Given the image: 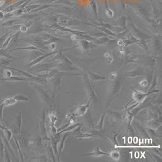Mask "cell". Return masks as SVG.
<instances>
[{
	"mask_svg": "<svg viewBox=\"0 0 162 162\" xmlns=\"http://www.w3.org/2000/svg\"><path fill=\"white\" fill-rule=\"evenodd\" d=\"M111 118L114 119V120H119L121 119V116L119 113L115 112V111H112L111 112Z\"/></svg>",
	"mask_w": 162,
	"mask_h": 162,
	"instance_id": "5bb4252c",
	"label": "cell"
},
{
	"mask_svg": "<svg viewBox=\"0 0 162 162\" xmlns=\"http://www.w3.org/2000/svg\"><path fill=\"white\" fill-rule=\"evenodd\" d=\"M157 77L156 76H155L154 77V81H153V82H152V85L150 89V91H152L155 87H156L157 85Z\"/></svg>",
	"mask_w": 162,
	"mask_h": 162,
	"instance_id": "ac0fdd59",
	"label": "cell"
},
{
	"mask_svg": "<svg viewBox=\"0 0 162 162\" xmlns=\"http://www.w3.org/2000/svg\"><path fill=\"white\" fill-rule=\"evenodd\" d=\"M3 80H8V81H26V79H23V77H15V76H11L9 78H4L3 79Z\"/></svg>",
	"mask_w": 162,
	"mask_h": 162,
	"instance_id": "8fae6325",
	"label": "cell"
},
{
	"mask_svg": "<svg viewBox=\"0 0 162 162\" xmlns=\"http://www.w3.org/2000/svg\"><path fill=\"white\" fill-rule=\"evenodd\" d=\"M78 125H79V124H76V125H70V126H68L67 128H66V129L64 128V129H63V130L61 131H60V132H58L60 134L62 133H64V132H66V131H72L73 129L76 128Z\"/></svg>",
	"mask_w": 162,
	"mask_h": 162,
	"instance_id": "4fadbf2b",
	"label": "cell"
},
{
	"mask_svg": "<svg viewBox=\"0 0 162 162\" xmlns=\"http://www.w3.org/2000/svg\"><path fill=\"white\" fill-rule=\"evenodd\" d=\"M118 2H119V3H128V0H118Z\"/></svg>",
	"mask_w": 162,
	"mask_h": 162,
	"instance_id": "cb8c5ba5",
	"label": "cell"
},
{
	"mask_svg": "<svg viewBox=\"0 0 162 162\" xmlns=\"http://www.w3.org/2000/svg\"><path fill=\"white\" fill-rule=\"evenodd\" d=\"M120 88H121V86H120V81L119 80H117L111 87V93L113 94H117L120 91Z\"/></svg>",
	"mask_w": 162,
	"mask_h": 162,
	"instance_id": "5b68a950",
	"label": "cell"
},
{
	"mask_svg": "<svg viewBox=\"0 0 162 162\" xmlns=\"http://www.w3.org/2000/svg\"><path fill=\"white\" fill-rule=\"evenodd\" d=\"M92 0H76L77 4L79 5L80 7L85 8L88 7L91 3Z\"/></svg>",
	"mask_w": 162,
	"mask_h": 162,
	"instance_id": "8992f818",
	"label": "cell"
},
{
	"mask_svg": "<svg viewBox=\"0 0 162 162\" xmlns=\"http://www.w3.org/2000/svg\"><path fill=\"white\" fill-rule=\"evenodd\" d=\"M49 119L50 123L51 126H55L56 122L57 121V116L55 113H52L49 116Z\"/></svg>",
	"mask_w": 162,
	"mask_h": 162,
	"instance_id": "9c48e42d",
	"label": "cell"
},
{
	"mask_svg": "<svg viewBox=\"0 0 162 162\" xmlns=\"http://www.w3.org/2000/svg\"><path fill=\"white\" fill-rule=\"evenodd\" d=\"M158 92L159 91L157 90H152L150 91V92L148 93H144L138 92V91L135 90H134V92L132 94L133 99L135 102H143V100L146 98V97H147L149 94L152 93L153 92Z\"/></svg>",
	"mask_w": 162,
	"mask_h": 162,
	"instance_id": "6da1fadb",
	"label": "cell"
},
{
	"mask_svg": "<svg viewBox=\"0 0 162 162\" xmlns=\"http://www.w3.org/2000/svg\"><path fill=\"white\" fill-rule=\"evenodd\" d=\"M4 16H5V15L4 13L1 11H0V19H2L4 17Z\"/></svg>",
	"mask_w": 162,
	"mask_h": 162,
	"instance_id": "603a6c76",
	"label": "cell"
},
{
	"mask_svg": "<svg viewBox=\"0 0 162 162\" xmlns=\"http://www.w3.org/2000/svg\"><path fill=\"white\" fill-rule=\"evenodd\" d=\"M69 134V133H67L66 134H64L63 137L62 139L61 142L60 143V148H59V154L61 153V152L62 151V150H63L64 146V141H65L66 139L68 137V135Z\"/></svg>",
	"mask_w": 162,
	"mask_h": 162,
	"instance_id": "7c38bea8",
	"label": "cell"
},
{
	"mask_svg": "<svg viewBox=\"0 0 162 162\" xmlns=\"http://www.w3.org/2000/svg\"><path fill=\"white\" fill-rule=\"evenodd\" d=\"M107 3L109 4H115L118 2V0H107Z\"/></svg>",
	"mask_w": 162,
	"mask_h": 162,
	"instance_id": "44dd1931",
	"label": "cell"
},
{
	"mask_svg": "<svg viewBox=\"0 0 162 162\" xmlns=\"http://www.w3.org/2000/svg\"><path fill=\"white\" fill-rule=\"evenodd\" d=\"M135 125L136 126H137V129L139 130L140 133L142 135H144L145 137H148V134L146 131H145V129L143 127H142L141 125H140L139 124H137V123H135Z\"/></svg>",
	"mask_w": 162,
	"mask_h": 162,
	"instance_id": "ba28073f",
	"label": "cell"
},
{
	"mask_svg": "<svg viewBox=\"0 0 162 162\" xmlns=\"http://www.w3.org/2000/svg\"><path fill=\"white\" fill-rule=\"evenodd\" d=\"M26 29H27L25 27H24V26H23V27H21L20 28V30H21V31H26Z\"/></svg>",
	"mask_w": 162,
	"mask_h": 162,
	"instance_id": "484cf974",
	"label": "cell"
},
{
	"mask_svg": "<svg viewBox=\"0 0 162 162\" xmlns=\"http://www.w3.org/2000/svg\"><path fill=\"white\" fill-rule=\"evenodd\" d=\"M109 155L114 160H119L120 157V154L118 151H111L109 153Z\"/></svg>",
	"mask_w": 162,
	"mask_h": 162,
	"instance_id": "52a82bcc",
	"label": "cell"
},
{
	"mask_svg": "<svg viewBox=\"0 0 162 162\" xmlns=\"http://www.w3.org/2000/svg\"><path fill=\"white\" fill-rule=\"evenodd\" d=\"M140 0H128V3L131 4H137L139 3Z\"/></svg>",
	"mask_w": 162,
	"mask_h": 162,
	"instance_id": "ffe728a7",
	"label": "cell"
},
{
	"mask_svg": "<svg viewBox=\"0 0 162 162\" xmlns=\"http://www.w3.org/2000/svg\"><path fill=\"white\" fill-rule=\"evenodd\" d=\"M14 98L16 101H24V102H28L29 101V99L27 98V97L24 96L23 95H16L15 96H14Z\"/></svg>",
	"mask_w": 162,
	"mask_h": 162,
	"instance_id": "30bf717a",
	"label": "cell"
},
{
	"mask_svg": "<svg viewBox=\"0 0 162 162\" xmlns=\"http://www.w3.org/2000/svg\"><path fill=\"white\" fill-rule=\"evenodd\" d=\"M101 155H109V153L103 152L99 148H95L93 152L85 154V156H93V157H99Z\"/></svg>",
	"mask_w": 162,
	"mask_h": 162,
	"instance_id": "277c9868",
	"label": "cell"
},
{
	"mask_svg": "<svg viewBox=\"0 0 162 162\" xmlns=\"http://www.w3.org/2000/svg\"><path fill=\"white\" fill-rule=\"evenodd\" d=\"M11 75H12V73L10 70H5V72H4V76L5 77H6V78H9V77H11Z\"/></svg>",
	"mask_w": 162,
	"mask_h": 162,
	"instance_id": "d6986e66",
	"label": "cell"
},
{
	"mask_svg": "<svg viewBox=\"0 0 162 162\" xmlns=\"http://www.w3.org/2000/svg\"><path fill=\"white\" fill-rule=\"evenodd\" d=\"M97 2L99 4H104L107 3V0H97Z\"/></svg>",
	"mask_w": 162,
	"mask_h": 162,
	"instance_id": "7402d4cb",
	"label": "cell"
},
{
	"mask_svg": "<svg viewBox=\"0 0 162 162\" xmlns=\"http://www.w3.org/2000/svg\"><path fill=\"white\" fill-rule=\"evenodd\" d=\"M60 134L58 133V134H54L51 137V144H52V146L54 150L55 151V153L57 154V155H58L57 154V145L58 142H59L60 140Z\"/></svg>",
	"mask_w": 162,
	"mask_h": 162,
	"instance_id": "3957f363",
	"label": "cell"
},
{
	"mask_svg": "<svg viewBox=\"0 0 162 162\" xmlns=\"http://www.w3.org/2000/svg\"><path fill=\"white\" fill-rule=\"evenodd\" d=\"M5 4V1L4 0H1V1H0V7H2L3 5H4Z\"/></svg>",
	"mask_w": 162,
	"mask_h": 162,
	"instance_id": "d4e9b609",
	"label": "cell"
},
{
	"mask_svg": "<svg viewBox=\"0 0 162 162\" xmlns=\"http://www.w3.org/2000/svg\"><path fill=\"white\" fill-rule=\"evenodd\" d=\"M91 100L92 99H90V100L87 103V104L79 106V107L77 108L76 113H75L77 116H83L84 114L86 113L89 107L90 103H91Z\"/></svg>",
	"mask_w": 162,
	"mask_h": 162,
	"instance_id": "7a4b0ae2",
	"label": "cell"
},
{
	"mask_svg": "<svg viewBox=\"0 0 162 162\" xmlns=\"http://www.w3.org/2000/svg\"><path fill=\"white\" fill-rule=\"evenodd\" d=\"M105 114H104L102 116V118L100 120V121L99 122V123L98 124H97L96 125V128H98V129H101L103 128V123H104V118H105Z\"/></svg>",
	"mask_w": 162,
	"mask_h": 162,
	"instance_id": "9a60e30c",
	"label": "cell"
},
{
	"mask_svg": "<svg viewBox=\"0 0 162 162\" xmlns=\"http://www.w3.org/2000/svg\"><path fill=\"white\" fill-rule=\"evenodd\" d=\"M139 84L141 87H146L148 85V81L146 79H143L140 82Z\"/></svg>",
	"mask_w": 162,
	"mask_h": 162,
	"instance_id": "e0dca14e",
	"label": "cell"
},
{
	"mask_svg": "<svg viewBox=\"0 0 162 162\" xmlns=\"http://www.w3.org/2000/svg\"><path fill=\"white\" fill-rule=\"evenodd\" d=\"M117 76V73L116 72H111L109 75V79L111 80H115Z\"/></svg>",
	"mask_w": 162,
	"mask_h": 162,
	"instance_id": "2e32d148",
	"label": "cell"
}]
</instances>
